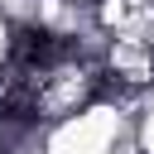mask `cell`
Segmentation results:
<instances>
[{
	"label": "cell",
	"mask_w": 154,
	"mask_h": 154,
	"mask_svg": "<svg viewBox=\"0 0 154 154\" xmlns=\"http://www.w3.org/2000/svg\"><path fill=\"white\" fill-rule=\"evenodd\" d=\"M125 125H130V120H125L120 106L91 101V106L72 111V116L43 125L38 149H43V154H111V144H116V135H120Z\"/></svg>",
	"instance_id": "cell-1"
}]
</instances>
